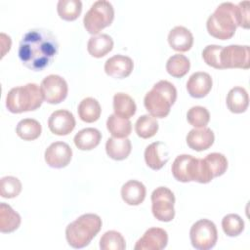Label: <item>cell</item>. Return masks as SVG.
Listing matches in <instances>:
<instances>
[{
    "instance_id": "6da1fadb",
    "label": "cell",
    "mask_w": 250,
    "mask_h": 250,
    "mask_svg": "<svg viewBox=\"0 0 250 250\" xmlns=\"http://www.w3.org/2000/svg\"><path fill=\"white\" fill-rule=\"evenodd\" d=\"M59 50L56 36L48 29L34 28L27 31L19 46V58L22 64L33 71L50 66Z\"/></svg>"
},
{
    "instance_id": "7a4b0ae2",
    "label": "cell",
    "mask_w": 250,
    "mask_h": 250,
    "mask_svg": "<svg viewBox=\"0 0 250 250\" xmlns=\"http://www.w3.org/2000/svg\"><path fill=\"white\" fill-rule=\"evenodd\" d=\"M237 26V6L231 2L219 5L206 22L208 33L220 40L231 38Z\"/></svg>"
},
{
    "instance_id": "3957f363",
    "label": "cell",
    "mask_w": 250,
    "mask_h": 250,
    "mask_svg": "<svg viewBox=\"0 0 250 250\" xmlns=\"http://www.w3.org/2000/svg\"><path fill=\"white\" fill-rule=\"evenodd\" d=\"M176 99L177 90L175 86L167 80H160L146 94L144 104L151 116L164 118L169 114Z\"/></svg>"
},
{
    "instance_id": "277c9868",
    "label": "cell",
    "mask_w": 250,
    "mask_h": 250,
    "mask_svg": "<svg viewBox=\"0 0 250 250\" xmlns=\"http://www.w3.org/2000/svg\"><path fill=\"white\" fill-rule=\"evenodd\" d=\"M102 229V219L96 214H84L70 223L65 229L67 243L73 248H83Z\"/></svg>"
},
{
    "instance_id": "5b68a950",
    "label": "cell",
    "mask_w": 250,
    "mask_h": 250,
    "mask_svg": "<svg viewBox=\"0 0 250 250\" xmlns=\"http://www.w3.org/2000/svg\"><path fill=\"white\" fill-rule=\"evenodd\" d=\"M43 95L35 83L12 88L6 97V107L12 113L35 110L43 103Z\"/></svg>"
},
{
    "instance_id": "8992f818",
    "label": "cell",
    "mask_w": 250,
    "mask_h": 250,
    "mask_svg": "<svg viewBox=\"0 0 250 250\" xmlns=\"http://www.w3.org/2000/svg\"><path fill=\"white\" fill-rule=\"evenodd\" d=\"M114 19V10L110 2L99 0L92 4L83 19L84 27L91 34H97L111 24Z\"/></svg>"
},
{
    "instance_id": "52a82bcc",
    "label": "cell",
    "mask_w": 250,
    "mask_h": 250,
    "mask_svg": "<svg viewBox=\"0 0 250 250\" xmlns=\"http://www.w3.org/2000/svg\"><path fill=\"white\" fill-rule=\"evenodd\" d=\"M191 245L198 250L213 248L218 239V231L215 224L207 219L195 222L189 230Z\"/></svg>"
},
{
    "instance_id": "ba28073f",
    "label": "cell",
    "mask_w": 250,
    "mask_h": 250,
    "mask_svg": "<svg viewBox=\"0 0 250 250\" xmlns=\"http://www.w3.org/2000/svg\"><path fill=\"white\" fill-rule=\"evenodd\" d=\"M151 211L161 222H170L175 217V195L166 187L156 188L151 193Z\"/></svg>"
},
{
    "instance_id": "9c48e42d",
    "label": "cell",
    "mask_w": 250,
    "mask_h": 250,
    "mask_svg": "<svg viewBox=\"0 0 250 250\" xmlns=\"http://www.w3.org/2000/svg\"><path fill=\"white\" fill-rule=\"evenodd\" d=\"M220 63L224 68H243L250 67L249 46L229 45L223 47L220 53Z\"/></svg>"
},
{
    "instance_id": "30bf717a",
    "label": "cell",
    "mask_w": 250,
    "mask_h": 250,
    "mask_svg": "<svg viewBox=\"0 0 250 250\" xmlns=\"http://www.w3.org/2000/svg\"><path fill=\"white\" fill-rule=\"evenodd\" d=\"M44 100L52 104H60L67 96V83L60 75L50 74L46 76L40 85Z\"/></svg>"
},
{
    "instance_id": "8fae6325",
    "label": "cell",
    "mask_w": 250,
    "mask_h": 250,
    "mask_svg": "<svg viewBox=\"0 0 250 250\" xmlns=\"http://www.w3.org/2000/svg\"><path fill=\"white\" fill-rule=\"evenodd\" d=\"M199 158L189 154L178 155L172 164V174L174 178L183 183L197 181Z\"/></svg>"
},
{
    "instance_id": "7c38bea8",
    "label": "cell",
    "mask_w": 250,
    "mask_h": 250,
    "mask_svg": "<svg viewBox=\"0 0 250 250\" xmlns=\"http://www.w3.org/2000/svg\"><path fill=\"white\" fill-rule=\"evenodd\" d=\"M44 157L50 167L63 168L71 160L72 149L64 142H55L46 148Z\"/></svg>"
},
{
    "instance_id": "4fadbf2b",
    "label": "cell",
    "mask_w": 250,
    "mask_h": 250,
    "mask_svg": "<svg viewBox=\"0 0 250 250\" xmlns=\"http://www.w3.org/2000/svg\"><path fill=\"white\" fill-rule=\"evenodd\" d=\"M168 234L160 228H150L137 241L136 250H161L167 246Z\"/></svg>"
},
{
    "instance_id": "5bb4252c",
    "label": "cell",
    "mask_w": 250,
    "mask_h": 250,
    "mask_svg": "<svg viewBox=\"0 0 250 250\" xmlns=\"http://www.w3.org/2000/svg\"><path fill=\"white\" fill-rule=\"evenodd\" d=\"M50 131L58 136L68 135L75 127V118L73 114L65 109L54 111L48 119Z\"/></svg>"
},
{
    "instance_id": "9a60e30c",
    "label": "cell",
    "mask_w": 250,
    "mask_h": 250,
    "mask_svg": "<svg viewBox=\"0 0 250 250\" xmlns=\"http://www.w3.org/2000/svg\"><path fill=\"white\" fill-rule=\"evenodd\" d=\"M133 67L134 62L132 59L123 55H115L107 59L104 63L105 73L116 79H122L129 76Z\"/></svg>"
},
{
    "instance_id": "2e32d148",
    "label": "cell",
    "mask_w": 250,
    "mask_h": 250,
    "mask_svg": "<svg viewBox=\"0 0 250 250\" xmlns=\"http://www.w3.org/2000/svg\"><path fill=\"white\" fill-rule=\"evenodd\" d=\"M212 85L213 81L210 74L207 72L198 71L189 76L187 82V90L192 98L200 99L207 96L212 89Z\"/></svg>"
},
{
    "instance_id": "e0dca14e",
    "label": "cell",
    "mask_w": 250,
    "mask_h": 250,
    "mask_svg": "<svg viewBox=\"0 0 250 250\" xmlns=\"http://www.w3.org/2000/svg\"><path fill=\"white\" fill-rule=\"evenodd\" d=\"M146 165L152 170L161 169L169 160L167 146L161 142H154L146 146L145 150Z\"/></svg>"
},
{
    "instance_id": "ac0fdd59",
    "label": "cell",
    "mask_w": 250,
    "mask_h": 250,
    "mask_svg": "<svg viewBox=\"0 0 250 250\" xmlns=\"http://www.w3.org/2000/svg\"><path fill=\"white\" fill-rule=\"evenodd\" d=\"M188 146L196 151H202L208 149L214 143L215 136L210 128L203 127L198 129H192L187 135Z\"/></svg>"
},
{
    "instance_id": "d6986e66",
    "label": "cell",
    "mask_w": 250,
    "mask_h": 250,
    "mask_svg": "<svg viewBox=\"0 0 250 250\" xmlns=\"http://www.w3.org/2000/svg\"><path fill=\"white\" fill-rule=\"evenodd\" d=\"M168 43L170 47L177 52H187L192 47L193 36L188 28L178 25L170 30Z\"/></svg>"
},
{
    "instance_id": "ffe728a7",
    "label": "cell",
    "mask_w": 250,
    "mask_h": 250,
    "mask_svg": "<svg viewBox=\"0 0 250 250\" xmlns=\"http://www.w3.org/2000/svg\"><path fill=\"white\" fill-rule=\"evenodd\" d=\"M146 189L143 183L131 180L125 183L121 188V197L128 205H139L146 197Z\"/></svg>"
},
{
    "instance_id": "44dd1931",
    "label": "cell",
    "mask_w": 250,
    "mask_h": 250,
    "mask_svg": "<svg viewBox=\"0 0 250 250\" xmlns=\"http://www.w3.org/2000/svg\"><path fill=\"white\" fill-rule=\"evenodd\" d=\"M132 149L131 141L127 138H108L105 143L106 154L114 160L126 159Z\"/></svg>"
},
{
    "instance_id": "7402d4cb",
    "label": "cell",
    "mask_w": 250,
    "mask_h": 250,
    "mask_svg": "<svg viewBox=\"0 0 250 250\" xmlns=\"http://www.w3.org/2000/svg\"><path fill=\"white\" fill-rule=\"evenodd\" d=\"M249 104V97L247 91L243 87H233L227 96V105L233 113L244 112Z\"/></svg>"
},
{
    "instance_id": "603a6c76",
    "label": "cell",
    "mask_w": 250,
    "mask_h": 250,
    "mask_svg": "<svg viewBox=\"0 0 250 250\" xmlns=\"http://www.w3.org/2000/svg\"><path fill=\"white\" fill-rule=\"evenodd\" d=\"M102 134L96 128H85L74 136V145L81 150H91L101 142Z\"/></svg>"
},
{
    "instance_id": "cb8c5ba5",
    "label": "cell",
    "mask_w": 250,
    "mask_h": 250,
    "mask_svg": "<svg viewBox=\"0 0 250 250\" xmlns=\"http://www.w3.org/2000/svg\"><path fill=\"white\" fill-rule=\"evenodd\" d=\"M113 48V40L107 34H99L90 37L87 50L92 57L102 58L108 54Z\"/></svg>"
},
{
    "instance_id": "d4e9b609",
    "label": "cell",
    "mask_w": 250,
    "mask_h": 250,
    "mask_svg": "<svg viewBox=\"0 0 250 250\" xmlns=\"http://www.w3.org/2000/svg\"><path fill=\"white\" fill-rule=\"evenodd\" d=\"M136 104L129 95L125 93H116L113 96V110L116 116L129 119L136 113Z\"/></svg>"
},
{
    "instance_id": "484cf974",
    "label": "cell",
    "mask_w": 250,
    "mask_h": 250,
    "mask_svg": "<svg viewBox=\"0 0 250 250\" xmlns=\"http://www.w3.org/2000/svg\"><path fill=\"white\" fill-rule=\"evenodd\" d=\"M21 225V216L13 208L2 202L0 204V230L4 233L13 232Z\"/></svg>"
},
{
    "instance_id": "4316f807",
    "label": "cell",
    "mask_w": 250,
    "mask_h": 250,
    "mask_svg": "<svg viewBox=\"0 0 250 250\" xmlns=\"http://www.w3.org/2000/svg\"><path fill=\"white\" fill-rule=\"evenodd\" d=\"M78 115L80 119L87 123L97 121L101 116V105L99 102L91 97L83 99L78 105Z\"/></svg>"
},
{
    "instance_id": "83f0119b",
    "label": "cell",
    "mask_w": 250,
    "mask_h": 250,
    "mask_svg": "<svg viewBox=\"0 0 250 250\" xmlns=\"http://www.w3.org/2000/svg\"><path fill=\"white\" fill-rule=\"evenodd\" d=\"M16 132L21 139L24 141H33L41 135L42 127L37 120L25 118L18 123Z\"/></svg>"
},
{
    "instance_id": "f1b7e54d",
    "label": "cell",
    "mask_w": 250,
    "mask_h": 250,
    "mask_svg": "<svg viewBox=\"0 0 250 250\" xmlns=\"http://www.w3.org/2000/svg\"><path fill=\"white\" fill-rule=\"evenodd\" d=\"M106 128L114 138H127L132 131V123L129 119H124L110 114L106 120Z\"/></svg>"
},
{
    "instance_id": "f546056e",
    "label": "cell",
    "mask_w": 250,
    "mask_h": 250,
    "mask_svg": "<svg viewBox=\"0 0 250 250\" xmlns=\"http://www.w3.org/2000/svg\"><path fill=\"white\" fill-rule=\"evenodd\" d=\"M190 67L189 60L181 54H176L170 57L166 62L167 72L176 78H181L185 76Z\"/></svg>"
},
{
    "instance_id": "4dcf8cb0",
    "label": "cell",
    "mask_w": 250,
    "mask_h": 250,
    "mask_svg": "<svg viewBox=\"0 0 250 250\" xmlns=\"http://www.w3.org/2000/svg\"><path fill=\"white\" fill-rule=\"evenodd\" d=\"M135 131L140 138H151L158 131V122L155 117L148 114H144L136 121Z\"/></svg>"
},
{
    "instance_id": "1f68e13d",
    "label": "cell",
    "mask_w": 250,
    "mask_h": 250,
    "mask_svg": "<svg viewBox=\"0 0 250 250\" xmlns=\"http://www.w3.org/2000/svg\"><path fill=\"white\" fill-rule=\"evenodd\" d=\"M57 11L61 19L64 21L76 20L82 11L80 0H60L57 4Z\"/></svg>"
},
{
    "instance_id": "d6a6232c",
    "label": "cell",
    "mask_w": 250,
    "mask_h": 250,
    "mask_svg": "<svg viewBox=\"0 0 250 250\" xmlns=\"http://www.w3.org/2000/svg\"><path fill=\"white\" fill-rule=\"evenodd\" d=\"M212 177L216 178L222 176L228 168V160L226 156L219 152H212L203 158Z\"/></svg>"
},
{
    "instance_id": "836d02e7",
    "label": "cell",
    "mask_w": 250,
    "mask_h": 250,
    "mask_svg": "<svg viewBox=\"0 0 250 250\" xmlns=\"http://www.w3.org/2000/svg\"><path fill=\"white\" fill-rule=\"evenodd\" d=\"M100 248L102 250H124L126 248L125 239L120 232L108 230L101 237Z\"/></svg>"
},
{
    "instance_id": "e575fe53",
    "label": "cell",
    "mask_w": 250,
    "mask_h": 250,
    "mask_svg": "<svg viewBox=\"0 0 250 250\" xmlns=\"http://www.w3.org/2000/svg\"><path fill=\"white\" fill-rule=\"evenodd\" d=\"M222 228L228 236H237L244 229V221L237 214H228L222 220Z\"/></svg>"
},
{
    "instance_id": "d590c367",
    "label": "cell",
    "mask_w": 250,
    "mask_h": 250,
    "mask_svg": "<svg viewBox=\"0 0 250 250\" xmlns=\"http://www.w3.org/2000/svg\"><path fill=\"white\" fill-rule=\"evenodd\" d=\"M187 119L191 126L195 128H203L208 124L210 120V114L206 107L195 105L188 109L187 113Z\"/></svg>"
},
{
    "instance_id": "8d00e7d4",
    "label": "cell",
    "mask_w": 250,
    "mask_h": 250,
    "mask_svg": "<svg viewBox=\"0 0 250 250\" xmlns=\"http://www.w3.org/2000/svg\"><path fill=\"white\" fill-rule=\"evenodd\" d=\"M21 191V183L13 176L3 177L0 181V194L3 198H14Z\"/></svg>"
},
{
    "instance_id": "74e56055",
    "label": "cell",
    "mask_w": 250,
    "mask_h": 250,
    "mask_svg": "<svg viewBox=\"0 0 250 250\" xmlns=\"http://www.w3.org/2000/svg\"><path fill=\"white\" fill-rule=\"evenodd\" d=\"M223 46L220 45H208L202 51V58L204 62L217 69H222L220 63V53Z\"/></svg>"
},
{
    "instance_id": "f35d334b",
    "label": "cell",
    "mask_w": 250,
    "mask_h": 250,
    "mask_svg": "<svg viewBox=\"0 0 250 250\" xmlns=\"http://www.w3.org/2000/svg\"><path fill=\"white\" fill-rule=\"evenodd\" d=\"M249 1H242L236 5L238 26L243 28H249Z\"/></svg>"
}]
</instances>
